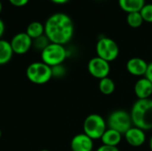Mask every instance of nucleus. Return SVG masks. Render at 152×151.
Wrapping results in <instances>:
<instances>
[{"instance_id": "obj_1", "label": "nucleus", "mask_w": 152, "mask_h": 151, "mask_svg": "<svg viewBox=\"0 0 152 151\" xmlns=\"http://www.w3.org/2000/svg\"><path fill=\"white\" fill-rule=\"evenodd\" d=\"M45 35L51 43L64 45L74 35V23L71 18L63 12L51 15L45 23Z\"/></svg>"}, {"instance_id": "obj_2", "label": "nucleus", "mask_w": 152, "mask_h": 151, "mask_svg": "<svg viewBox=\"0 0 152 151\" xmlns=\"http://www.w3.org/2000/svg\"><path fill=\"white\" fill-rule=\"evenodd\" d=\"M133 125L143 131L152 129V99L138 100L131 109Z\"/></svg>"}, {"instance_id": "obj_3", "label": "nucleus", "mask_w": 152, "mask_h": 151, "mask_svg": "<svg viewBox=\"0 0 152 151\" xmlns=\"http://www.w3.org/2000/svg\"><path fill=\"white\" fill-rule=\"evenodd\" d=\"M26 75L28 79L36 85H44L53 77L52 68L43 61L29 64L27 68Z\"/></svg>"}, {"instance_id": "obj_4", "label": "nucleus", "mask_w": 152, "mask_h": 151, "mask_svg": "<svg viewBox=\"0 0 152 151\" xmlns=\"http://www.w3.org/2000/svg\"><path fill=\"white\" fill-rule=\"evenodd\" d=\"M84 133L93 140L101 139L107 130V123L99 114H91L87 116L83 125Z\"/></svg>"}, {"instance_id": "obj_5", "label": "nucleus", "mask_w": 152, "mask_h": 151, "mask_svg": "<svg viewBox=\"0 0 152 151\" xmlns=\"http://www.w3.org/2000/svg\"><path fill=\"white\" fill-rule=\"evenodd\" d=\"M42 61L50 67L62 64L67 58V50L64 45L50 43L41 52Z\"/></svg>"}, {"instance_id": "obj_6", "label": "nucleus", "mask_w": 152, "mask_h": 151, "mask_svg": "<svg viewBox=\"0 0 152 151\" xmlns=\"http://www.w3.org/2000/svg\"><path fill=\"white\" fill-rule=\"evenodd\" d=\"M107 125L109 126V128L116 130L122 134H125L133 125L131 115L126 110H115L111 112L109 116Z\"/></svg>"}, {"instance_id": "obj_7", "label": "nucleus", "mask_w": 152, "mask_h": 151, "mask_svg": "<svg viewBox=\"0 0 152 151\" xmlns=\"http://www.w3.org/2000/svg\"><path fill=\"white\" fill-rule=\"evenodd\" d=\"M96 53L98 57L110 62L118 57L119 47L113 39L103 36L100 38L96 44Z\"/></svg>"}, {"instance_id": "obj_8", "label": "nucleus", "mask_w": 152, "mask_h": 151, "mask_svg": "<svg viewBox=\"0 0 152 151\" xmlns=\"http://www.w3.org/2000/svg\"><path fill=\"white\" fill-rule=\"evenodd\" d=\"M88 72L95 78L102 79L107 77L110 72V62L102 60V58L96 56L92 58L87 64Z\"/></svg>"}, {"instance_id": "obj_9", "label": "nucleus", "mask_w": 152, "mask_h": 151, "mask_svg": "<svg viewBox=\"0 0 152 151\" xmlns=\"http://www.w3.org/2000/svg\"><path fill=\"white\" fill-rule=\"evenodd\" d=\"M13 53L24 54L29 51L32 46V39L28 36L26 32H20L16 34L10 42Z\"/></svg>"}, {"instance_id": "obj_10", "label": "nucleus", "mask_w": 152, "mask_h": 151, "mask_svg": "<svg viewBox=\"0 0 152 151\" xmlns=\"http://www.w3.org/2000/svg\"><path fill=\"white\" fill-rule=\"evenodd\" d=\"M72 151H92L94 149V140L86 133H78L75 135L70 142Z\"/></svg>"}, {"instance_id": "obj_11", "label": "nucleus", "mask_w": 152, "mask_h": 151, "mask_svg": "<svg viewBox=\"0 0 152 151\" xmlns=\"http://www.w3.org/2000/svg\"><path fill=\"white\" fill-rule=\"evenodd\" d=\"M125 139L126 142L133 147H140L144 144L146 141L145 131L136 126H132L126 133Z\"/></svg>"}, {"instance_id": "obj_12", "label": "nucleus", "mask_w": 152, "mask_h": 151, "mask_svg": "<svg viewBox=\"0 0 152 151\" xmlns=\"http://www.w3.org/2000/svg\"><path fill=\"white\" fill-rule=\"evenodd\" d=\"M148 63L142 58L134 57L126 62V69L127 71L135 77H142L146 75L148 69Z\"/></svg>"}, {"instance_id": "obj_13", "label": "nucleus", "mask_w": 152, "mask_h": 151, "mask_svg": "<svg viewBox=\"0 0 152 151\" xmlns=\"http://www.w3.org/2000/svg\"><path fill=\"white\" fill-rule=\"evenodd\" d=\"M134 91L138 100L150 99L152 95V84L146 77L140 78L135 83Z\"/></svg>"}, {"instance_id": "obj_14", "label": "nucleus", "mask_w": 152, "mask_h": 151, "mask_svg": "<svg viewBox=\"0 0 152 151\" xmlns=\"http://www.w3.org/2000/svg\"><path fill=\"white\" fill-rule=\"evenodd\" d=\"M101 140L103 145L118 147V145L122 141V133H120L116 130L107 128V130L104 132L103 135L102 136Z\"/></svg>"}, {"instance_id": "obj_15", "label": "nucleus", "mask_w": 152, "mask_h": 151, "mask_svg": "<svg viewBox=\"0 0 152 151\" xmlns=\"http://www.w3.org/2000/svg\"><path fill=\"white\" fill-rule=\"evenodd\" d=\"M120 8L127 12H140L145 4V0H118Z\"/></svg>"}, {"instance_id": "obj_16", "label": "nucleus", "mask_w": 152, "mask_h": 151, "mask_svg": "<svg viewBox=\"0 0 152 151\" xmlns=\"http://www.w3.org/2000/svg\"><path fill=\"white\" fill-rule=\"evenodd\" d=\"M13 54L10 42L0 39V65L8 63Z\"/></svg>"}, {"instance_id": "obj_17", "label": "nucleus", "mask_w": 152, "mask_h": 151, "mask_svg": "<svg viewBox=\"0 0 152 151\" xmlns=\"http://www.w3.org/2000/svg\"><path fill=\"white\" fill-rule=\"evenodd\" d=\"M26 33L32 40L37 38L45 34V25L39 21H33L27 27Z\"/></svg>"}, {"instance_id": "obj_18", "label": "nucleus", "mask_w": 152, "mask_h": 151, "mask_svg": "<svg viewBox=\"0 0 152 151\" xmlns=\"http://www.w3.org/2000/svg\"><path fill=\"white\" fill-rule=\"evenodd\" d=\"M115 89H116L115 83L110 77H104V78L100 80V82H99V90L102 94L110 95L115 92Z\"/></svg>"}, {"instance_id": "obj_19", "label": "nucleus", "mask_w": 152, "mask_h": 151, "mask_svg": "<svg viewBox=\"0 0 152 151\" xmlns=\"http://www.w3.org/2000/svg\"><path fill=\"white\" fill-rule=\"evenodd\" d=\"M126 21H127L128 26H130L131 28H137L142 25L144 20H143L140 12H134L127 13Z\"/></svg>"}, {"instance_id": "obj_20", "label": "nucleus", "mask_w": 152, "mask_h": 151, "mask_svg": "<svg viewBox=\"0 0 152 151\" xmlns=\"http://www.w3.org/2000/svg\"><path fill=\"white\" fill-rule=\"evenodd\" d=\"M50 40L48 39V37L44 34L43 36L37 37V38H35L32 40V46H34L37 50L38 51H43L49 44H50Z\"/></svg>"}, {"instance_id": "obj_21", "label": "nucleus", "mask_w": 152, "mask_h": 151, "mask_svg": "<svg viewBox=\"0 0 152 151\" xmlns=\"http://www.w3.org/2000/svg\"><path fill=\"white\" fill-rule=\"evenodd\" d=\"M140 13L144 21L151 23L152 22V4H145L144 6L140 11Z\"/></svg>"}, {"instance_id": "obj_22", "label": "nucleus", "mask_w": 152, "mask_h": 151, "mask_svg": "<svg viewBox=\"0 0 152 151\" xmlns=\"http://www.w3.org/2000/svg\"><path fill=\"white\" fill-rule=\"evenodd\" d=\"M51 68H52L53 77H62L66 74V69L62 64L56 65V66H53Z\"/></svg>"}, {"instance_id": "obj_23", "label": "nucleus", "mask_w": 152, "mask_h": 151, "mask_svg": "<svg viewBox=\"0 0 152 151\" xmlns=\"http://www.w3.org/2000/svg\"><path fill=\"white\" fill-rule=\"evenodd\" d=\"M29 0H9L10 4H12L13 6H17V7H21V6H25Z\"/></svg>"}, {"instance_id": "obj_24", "label": "nucleus", "mask_w": 152, "mask_h": 151, "mask_svg": "<svg viewBox=\"0 0 152 151\" xmlns=\"http://www.w3.org/2000/svg\"><path fill=\"white\" fill-rule=\"evenodd\" d=\"M96 151H119L118 147H112V146H107V145H102L100 146Z\"/></svg>"}, {"instance_id": "obj_25", "label": "nucleus", "mask_w": 152, "mask_h": 151, "mask_svg": "<svg viewBox=\"0 0 152 151\" xmlns=\"http://www.w3.org/2000/svg\"><path fill=\"white\" fill-rule=\"evenodd\" d=\"M145 77H146L148 80H150L151 83L152 84V62H151V63L148 65V69H147Z\"/></svg>"}, {"instance_id": "obj_26", "label": "nucleus", "mask_w": 152, "mask_h": 151, "mask_svg": "<svg viewBox=\"0 0 152 151\" xmlns=\"http://www.w3.org/2000/svg\"><path fill=\"white\" fill-rule=\"evenodd\" d=\"M4 32V21L0 19V39H1V36H3Z\"/></svg>"}, {"instance_id": "obj_27", "label": "nucleus", "mask_w": 152, "mask_h": 151, "mask_svg": "<svg viewBox=\"0 0 152 151\" xmlns=\"http://www.w3.org/2000/svg\"><path fill=\"white\" fill-rule=\"evenodd\" d=\"M51 1L55 3V4H65V3L69 2V0H51Z\"/></svg>"}, {"instance_id": "obj_28", "label": "nucleus", "mask_w": 152, "mask_h": 151, "mask_svg": "<svg viewBox=\"0 0 152 151\" xmlns=\"http://www.w3.org/2000/svg\"><path fill=\"white\" fill-rule=\"evenodd\" d=\"M150 149L152 151V136L151 138V140H150Z\"/></svg>"}, {"instance_id": "obj_29", "label": "nucleus", "mask_w": 152, "mask_h": 151, "mask_svg": "<svg viewBox=\"0 0 152 151\" xmlns=\"http://www.w3.org/2000/svg\"><path fill=\"white\" fill-rule=\"evenodd\" d=\"M1 11H2V3L0 1V12H1Z\"/></svg>"}, {"instance_id": "obj_30", "label": "nucleus", "mask_w": 152, "mask_h": 151, "mask_svg": "<svg viewBox=\"0 0 152 151\" xmlns=\"http://www.w3.org/2000/svg\"><path fill=\"white\" fill-rule=\"evenodd\" d=\"M40 151H49V150H40Z\"/></svg>"}, {"instance_id": "obj_31", "label": "nucleus", "mask_w": 152, "mask_h": 151, "mask_svg": "<svg viewBox=\"0 0 152 151\" xmlns=\"http://www.w3.org/2000/svg\"><path fill=\"white\" fill-rule=\"evenodd\" d=\"M1 135H2V133H1V130H0V138H1Z\"/></svg>"}]
</instances>
